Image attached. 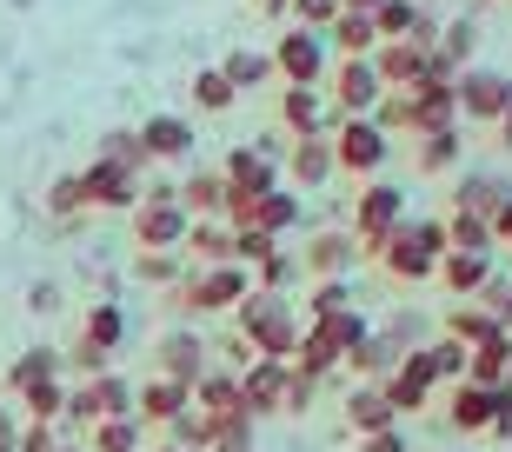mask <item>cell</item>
Segmentation results:
<instances>
[{"label": "cell", "instance_id": "obj_1", "mask_svg": "<svg viewBox=\"0 0 512 452\" xmlns=\"http://www.w3.org/2000/svg\"><path fill=\"white\" fill-rule=\"evenodd\" d=\"M273 60L286 67V80H313V74H320V40H313V34H286Z\"/></svg>", "mask_w": 512, "mask_h": 452}, {"label": "cell", "instance_id": "obj_2", "mask_svg": "<svg viewBox=\"0 0 512 452\" xmlns=\"http://www.w3.org/2000/svg\"><path fill=\"white\" fill-rule=\"evenodd\" d=\"M506 100H512V87H506V80H493V74H473V87H466V107H473L479 120H499Z\"/></svg>", "mask_w": 512, "mask_h": 452}, {"label": "cell", "instance_id": "obj_3", "mask_svg": "<svg viewBox=\"0 0 512 452\" xmlns=\"http://www.w3.org/2000/svg\"><path fill=\"white\" fill-rule=\"evenodd\" d=\"M360 220L373 226V233H386V226H399V193H393V187H373V193L360 200Z\"/></svg>", "mask_w": 512, "mask_h": 452}, {"label": "cell", "instance_id": "obj_4", "mask_svg": "<svg viewBox=\"0 0 512 452\" xmlns=\"http://www.w3.org/2000/svg\"><path fill=\"white\" fill-rule=\"evenodd\" d=\"M187 233V213H173V207H153L147 226H140V240H180Z\"/></svg>", "mask_w": 512, "mask_h": 452}, {"label": "cell", "instance_id": "obj_5", "mask_svg": "<svg viewBox=\"0 0 512 452\" xmlns=\"http://www.w3.org/2000/svg\"><path fill=\"white\" fill-rule=\"evenodd\" d=\"M147 147L153 153H187V127H180V120H153V127H147Z\"/></svg>", "mask_w": 512, "mask_h": 452}, {"label": "cell", "instance_id": "obj_6", "mask_svg": "<svg viewBox=\"0 0 512 452\" xmlns=\"http://www.w3.org/2000/svg\"><path fill=\"white\" fill-rule=\"evenodd\" d=\"M253 80H266V60L260 54H233L227 60V87H253Z\"/></svg>", "mask_w": 512, "mask_h": 452}, {"label": "cell", "instance_id": "obj_7", "mask_svg": "<svg viewBox=\"0 0 512 452\" xmlns=\"http://www.w3.org/2000/svg\"><path fill=\"white\" fill-rule=\"evenodd\" d=\"M446 280H453L459 293H466V286H479V280H486V260H473V253H459V260H446Z\"/></svg>", "mask_w": 512, "mask_h": 452}, {"label": "cell", "instance_id": "obj_8", "mask_svg": "<svg viewBox=\"0 0 512 452\" xmlns=\"http://www.w3.org/2000/svg\"><path fill=\"white\" fill-rule=\"evenodd\" d=\"M47 366H54V353H27V359H14V386H40V379H47Z\"/></svg>", "mask_w": 512, "mask_h": 452}, {"label": "cell", "instance_id": "obj_9", "mask_svg": "<svg viewBox=\"0 0 512 452\" xmlns=\"http://www.w3.org/2000/svg\"><path fill=\"white\" fill-rule=\"evenodd\" d=\"M346 153H353L360 167H373V160H380V133H366V127H346Z\"/></svg>", "mask_w": 512, "mask_h": 452}, {"label": "cell", "instance_id": "obj_10", "mask_svg": "<svg viewBox=\"0 0 512 452\" xmlns=\"http://www.w3.org/2000/svg\"><path fill=\"white\" fill-rule=\"evenodd\" d=\"M453 153H459V140H453V133H433L419 160H426V173H439V167H446V160H453Z\"/></svg>", "mask_w": 512, "mask_h": 452}, {"label": "cell", "instance_id": "obj_11", "mask_svg": "<svg viewBox=\"0 0 512 452\" xmlns=\"http://www.w3.org/2000/svg\"><path fill=\"white\" fill-rule=\"evenodd\" d=\"M286 113H293V127H300V133L320 127V113H313V94H293V100H286Z\"/></svg>", "mask_w": 512, "mask_h": 452}, {"label": "cell", "instance_id": "obj_12", "mask_svg": "<svg viewBox=\"0 0 512 452\" xmlns=\"http://www.w3.org/2000/svg\"><path fill=\"white\" fill-rule=\"evenodd\" d=\"M200 100H207V107H227V100H233L227 74H207V80H200Z\"/></svg>", "mask_w": 512, "mask_h": 452}, {"label": "cell", "instance_id": "obj_13", "mask_svg": "<svg viewBox=\"0 0 512 452\" xmlns=\"http://www.w3.org/2000/svg\"><path fill=\"white\" fill-rule=\"evenodd\" d=\"M406 20H413V14H406V0H386V7H380V27H386V34H399Z\"/></svg>", "mask_w": 512, "mask_h": 452}, {"label": "cell", "instance_id": "obj_14", "mask_svg": "<svg viewBox=\"0 0 512 452\" xmlns=\"http://www.w3.org/2000/svg\"><path fill=\"white\" fill-rule=\"evenodd\" d=\"M94 339H120V313H114V306H100V313H94Z\"/></svg>", "mask_w": 512, "mask_h": 452}, {"label": "cell", "instance_id": "obj_15", "mask_svg": "<svg viewBox=\"0 0 512 452\" xmlns=\"http://www.w3.org/2000/svg\"><path fill=\"white\" fill-rule=\"evenodd\" d=\"M14 446H20V426H14V413L0 406V452H14Z\"/></svg>", "mask_w": 512, "mask_h": 452}, {"label": "cell", "instance_id": "obj_16", "mask_svg": "<svg viewBox=\"0 0 512 452\" xmlns=\"http://www.w3.org/2000/svg\"><path fill=\"white\" fill-rule=\"evenodd\" d=\"M100 446H107V452H127L133 446V426H107V439H100Z\"/></svg>", "mask_w": 512, "mask_h": 452}, {"label": "cell", "instance_id": "obj_17", "mask_svg": "<svg viewBox=\"0 0 512 452\" xmlns=\"http://www.w3.org/2000/svg\"><path fill=\"white\" fill-rule=\"evenodd\" d=\"M300 14L306 20H333V0H300Z\"/></svg>", "mask_w": 512, "mask_h": 452}, {"label": "cell", "instance_id": "obj_18", "mask_svg": "<svg viewBox=\"0 0 512 452\" xmlns=\"http://www.w3.org/2000/svg\"><path fill=\"white\" fill-rule=\"evenodd\" d=\"M366 452H406V446H399V433H393V439L380 433V439H373V446H366Z\"/></svg>", "mask_w": 512, "mask_h": 452}, {"label": "cell", "instance_id": "obj_19", "mask_svg": "<svg viewBox=\"0 0 512 452\" xmlns=\"http://www.w3.org/2000/svg\"><path fill=\"white\" fill-rule=\"evenodd\" d=\"M493 226H499V233H512V200H506V207L493 213Z\"/></svg>", "mask_w": 512, "mask_h": 452}, {"label": "cell", "instance_id": "obj_20", "mask_svg": "<svg viewBox=\"0 0 512 452\" xmlns=\"http://www.w3.org/2000/svg\"><path fill=\"white\" fill-rule=\"evenodd\" d=\"M266 7H273V14H286V0H266Z\"/></svg>", "mask_w": 512, "mask_h": 452}]
</instances>
